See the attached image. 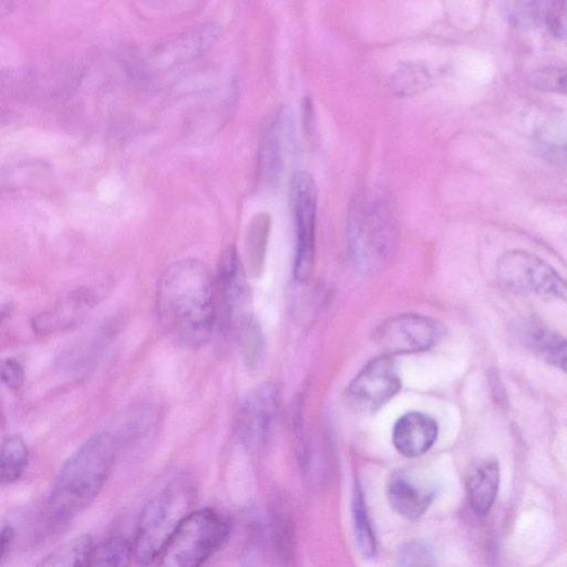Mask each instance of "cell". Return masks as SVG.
<instances>
[{"instance_id":"obj_1","label":"cell","mask_w":567,"mask_h":567,"mask_svg":"<svg viewBox=\"0 0 567 567\" xmlns=\"http://www.w3.org/2000/svg\"><path fill=\"white\" fill-rule=\"evenodd\" d=\"M156 313L162 327L185 348H199L210 339L216 291L203 261L186 258L164 270L157 285Z\"/></svg>"},{"instance_id":"obj_2","label":"cell","mask_w":567,"mask_h":567,"mask_svg":"<svg viewBox=\"0 0 567 567\" xmlns=\"http://www.w3.org/2000/svg\"><path fill=\"white\" fill-rule=\"evenodd\" d=\"M117 450V437L110 432H100L68 457L47 504L51 525L69 523L96 498L112 471Z\"/></svg>"},{"instance_id":"obj_3","label":"cell","mask_w":567,"mask_h":567,"mask_svg":"<svg viewBox=\"0 0 567 567\" xmlns=\"http://www.w3.org/2000/svg\"><path fill=\"white\" fill-rule=\"evenodd\" d=\"M192 488L185 481H175L144 506L136 527L133 557L147 566L156 560L175 530L190 513Z\"/></svg>"},{"instance_id":"obj_4","label":"cell","mask_w":567,"mask_h":567,"mask_svg":"<svg viewBox=\"0 0 567 567\" xmlns=\"http://www.w3.org/2000/svg\"><path fill=\"white\" fill-rule=\"evenodd\" d=\"M389 203L378 199L370 207L354 202L348 223L350 254L364 272L381 269L394 254L396 230Z\"/></svg>"},{"instance_id":"obj_5","label":"cell","mask_w":567,"mask_h":567,"mask_svg":"<svg viewBox=\"0 0 567 567\" xmlns=\"http://www.w3.org/2000/svg\"><path fill=\"white\" fill-rule=\"evenodd\" d=\"M228 534V523L215 511H193L161 551L157 567H200L224 544Z\"/></svg>"},{"instance_id":"obj_6","label":"cell","mask_w":567,"mask_h":567,"mask_svg":"<svg viewBox=\"0 0 567 567\" xmlns=\"http://www.w3.org/2000/svg\"><path fill=\"white\" fill-rule=\"evenodd\" d=\"M496 278L503 287L515 292L556 300L566 298V284L559 272L526 250L504 252L496 262Z\"/></svg>"},{"instance_id":"obj_7","label":"cell","mask_w":567,"mask_h":567,"mask_svg":"<svg viewBox=\"0 0 567 567\" xmlns=\"http://www.w3.org/2000/svg\"><path fill=\"white\" fill-rule=\"evenodd\" d=\"M289 198L296 227L293 275L305 282L313 269L317 216V187L309 173L300 171L292 176Z\"/></svg>"},{"instance_id":"obj_8","label":"cell","mask_w":567,"mask_h":567,"mask_svg":"<svg viewBox=\"0 0 567 567\" xmlns=\"http://www.w3.org/2000/svg\"><path fill=\"white\" fill-rule=\"evenodd\" d=\"M280 390L272 382L254 388L241 402L236 421V434L255 453L262 452L272 435L279 413Z\"/></svg>"},{"instance_id":"obj_9","label":"cell","mask_w":567,"mask_h":567,"mask_svg":"<svg viewBox=\"0 0 567 567\" xmlns=\"http://www.w3.org/2000/svg\"><path fill=\"white\" fill-rule=\"evenodd\" d=\"M441 332L433 319L404 313L384 321L377 329L374 340L384 355L390 357L429 350L440 340Z\"/></svg>"},{"instance_id":"obj_10","label":"cell","mask_w":567,"mask_h":567,"mask_svg":"<svg viewBox=\"0 0 567 567\" xmlns=\"http://www.w3.org/2000/svg\"><path fill=\"white\" fill-rule=\"evenodd\" d=\"M401 380L393 360L383 355L368 362L347 389L349 403L359 411H375L394 396Z\"/></svg>"},{"instance_id":"obj_11","label":"cell","mask_w":567,"mask_h":567,"mask_svg":"<svg viewBox=\"0 0 567 567\" xmlns=\"http://www.w3.org/2000/svg\"><path fill=\"white\" fill-rule=\"evenodd\" d=\"M102 295L92 286L79 287L62 297L54 305L34 316L33 331L50 334L76 326L99 303Z\"/></svg>"},{"instance_id":"obj_12","label":"cell","mask_w":567,"mask_h":567,"mask_svg":"<svg viewBox=\"0 0 567 567\" xmlns=\"http://www.w3.org/2000/svg\"><path fill=\"white\" fill-rule=\"evenodd\" d=\"M216 299L223 306L225 316L236 317L248 301L249 289L244 267L235 247L229 246L223 251L215 282Z\"/></svg>"},{"instance_id":"obj_13","label":"cell","mask_w":567,"mask_h":567,"mask_svg":"<svg viewBox=\"0 0 567 567\" xmlns=\"http://www.w3.org/2000/svg\"><path fill=\"white\" fill-rule=\"evenodd\" d=\"M437 434L439 427L432 416L410 411L396 420L392 431V443L403 456L417 457L433 446Z\"/></svg>"},{"instance_id":"obj_14","label":"cell","mask_w":567,"mask_h":567,"mask_svg":"<svg viewBox=\"0 0 567 567\" xmlns=\"http://www.w3.org/2000/svg\"><path fill=\"white\" fill-rule=\"evenodd\" d=\"M218 35V24L205 23L156 49L150 62L159 69L187 62L213 45Z\"/></svg>"},{"instance_id":"obj_15","label":"cell","mask_w":567,"mask_h":567,"mask_svg":"<svg viewBox=\"0 0 567 567\" xmlns=\"http://www.w3.org/2000/svg\"><path fill=\"white\" fill-rule=\"evenodd\" d=\"M515 333L530 352L547 363L566 370V341L560 333L534 319L518 322Z\"/></svg>"},{"instance_id":"obj_16","label":"cell","mask_w":567,"mask_h":567,"mask_svg":"<svg viewBox=\"0 0 567 567\" xmlns=\"http://www.w3.org/2000/svg\"><path fill=\"white\" fill-rule=\"evenodd\" d=\"M499 465L496 457H483L471 464L466 474V491L472 509L485 515L492 508L498 491Z\"/></svg>"},{"instance_id":"obj_17","label":"cell","mask_w":567,"mask_h":567,"mask_svg":"<svg viewBox=\"0 0 567 567\" xmlns=\"http://www.w3.org/2000/svg\"><path fill=\"white\" fill-rule=\"evenodd\" d=\"M386 497L390 506L401 516L415 519L430 507L433 492L416 485L403 474H394L386 484Z\"/></svg>"},{"instance_id":"obj_18","label":"cell","mask_w":567,"mask_h":567,"mask_svg":"<svg viewBox=\"0 0 567 567\" xmlns=\"http://www.w3.org/2000/svg\"><path fill=\"white\" fill-rule=\"evenodd\" d=\"M278 112L269 124L260 150V169L270 181L280 176L284 169L286 142L289 135V118Z\"/></svg>"},{"instance_id":"obj_19","label":"cell","mask_w":567,"mask_h":567,"mask_svg":"<svg viewBox=\"0 0 567 567\" xmlns=\"http://www.w3.org/2000/svg\"><path fill=\"white\" fill-rule=\"evenodd\" d=\"M236 336L245 364L255 369L261 362L265 350L264 333L258 320L249 313L239 316L236 319Z\"/></svg>"},{"instance_id":"obj_20","label":"cell","mask_w":567,"mask_h":567,"mask_svg":"<svg viewBox=\"0 0 567 567\" xmlns=\"http://www.w3.org/2000/svg\"><path fill=\"white\" fill-rule=\"evenodd\" d=\"M432 81L429 66L422 62L401 63L389 80L390 91L400 97L413 96L424 91Z\"/></svg>"},{"instance_id":"obj_21","label":"cell","mask_w":567,"mask_h":567,"mask_svg":"<svg viewBox=\"0 0 567 567\" xmlns=\"http://www.w3.org/2000/svg\"><path fill=\"white\" fill-rule=\"evenodd\" d=\"M132 558V544L115 536L92 546L80 567H128Z\"/></svg>"},{"instance_id":"obj_22","label":"cell","mask_w":567,"mask_h":567,"mask_svg":"<svg viewBox=\"0 0 567 567\" xmlns=\"http://www.w3.org/2000/svg\"><path fill=\"white\" fill-rule=\"evenodd\" d=\"M270 217L259 213L250 223L246 238V261L250 276L259 278L265 264Z\"/></svg>"},{"instance_id":"obj_23","label":"cell","mask_w":567,"mask_h":567,"mask_svg":"<svg viewBox=\"0 0 567 567\" xmlns=\"http://www.w3.org/2000/svg\"><path fill=\"white\" fill-rule=\"evenodd\" d=\"M29 451L20 435H8L0 443V477L2 484L17 481L25 471Z\"/></svg>"},{"instance_id":"obj_24","label":"cell","mask_w":567,"mask_h":567,"mask_svg":"<svg viewBox=\"0 0 567 567\" xmlns=\"http://www.w3.org/2000/svg\"><path fill=\"white\" fill-rule=\"evenodd\" d=\"M92 546L90 535L75 536L48 554L35 567H80Z\"/></svg>"},{"instance_id":"obj_25","label":"cell","mask_w":567,"mask_h":567,"mask_svg":"<svg viewBox=\"0 0 567 567\" xmlns=\"http://www.w3.org/2000/svg\"><path fill=\"white\" fill-rule=\"evenodd\" d=\"M352 519L353 529L360 551L367 558L375 554V538L367 514L364 498L359 486L353 491L352 496Z\"/></svg>"},{"instance_id":"obj_26","label":"cell","mask_w":567,"mask_h":567,"mask_svg":"<svg viewBox=\"0 0 567 567\" xmlns=\"http://www.w3.org/2000/svg\"><path fill=\"white\" fill-rule=\"evenodd\" d=\"M400 567H437L432 547L422 540L405 543L399 551Z\"/></svg>"},{"instance_id":"obj_27","label":"cell","mask_w":567,"mask_h":567,"mask_svg":"<svg viewBox=\"0 0 567 567\" xmlns=\"http://www.w3.org/2000/svg\"><path fill=\"white\" fill-rule=\"evenodd\" d=\"M530 84L538 90L566 92V70L559 65L542 66L530 73Z\"/></svg>"},{"instance_id":"obj_28","label":"cell","mask_w":567,"mask_h":567,"mask_svg":"<svg viewBox=\"0 0 567 567\" xmlns=\"http://www.w3.org/2000/svg\"><path fill=\"white\" fill-rule=\"evenodd\" d=\"M542 19L554 37L564 39L566 37L567 2L551 1L546 3Z\"/></svg>"},{"instance_id":"obj_29","label":"cell","mask_w":567,"mask_h":567,"mask_svg":"<svg viewBox=\"0 0 567 567\" xmlns=\"http://www.w3.org/2000/svg\"><path fill=\"white\" fill-rule=\"evenodd\" d=\"M25 380L22 364L14 358H7L0 362V381L11 390H19Z\"/></svg>"},{"instance_id":"obj_30","label":"cell","mask_w":567,"mask_h":567,"mask_svg":"<svg viewBox=\"0 0 567 567\" xmlns=\"http://www.w3.org/2000/svg\"><path fill=\"white\" fill-rule=\"evenodd\" d=\"M14 536V530L12 527L7 526L0 530V559L7 553L12 539Z\"/></svg>"},{"instance_id":"obj_31","label":"cell","mask_w":567,"mask_h":567,"mask_svg":"<svg viewBox=\"0 0 567 567\" xmlns=\"http://www.w3.org/2000/svg\"><path fill=\"white\" fill-rule=\"evenodd\" d=\"M10 313L9 305H0V323L6 319V317Z\"/></svg>"},{"instance_id":"obj_32","label":"cell","mask_w":567,"mask_h":567,"mask_svg":"<svg viewBox=\"0 0 567 567\" xmlns=\"http://www.w3.org/2000/svg\"><path fill=\"white\" fill-rule=\"evenodd\" d=\"M0 484H2V482H1V477H0Z\"/></svg>"}]
</instances>
